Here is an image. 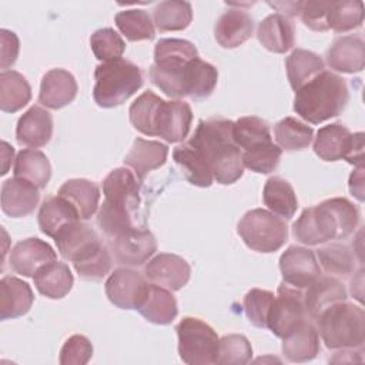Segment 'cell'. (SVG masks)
<instances>
[{"label":"cell","mask_w":365,"mask_h":365,"mask_svg":"<svg viewBox=\"0 0 365 365\" xmlns=\"http://www.w3.org/2000/svg\"><path fill=\"white\" fill-rule=\"evenodd\" d=\"M94 101L103 108L123 104L143 86V73L138 66L120 57L101 63L94 71Z\"/></svg>","instance_id":"7"},{"label":"cell","mask_w":365,"mask_h":365,"mask_svg":"<svg viewBox=\"0 0 365 365\" xmlns=\"http://www.w3.org/2000/svg\"><path fill=\"white\" fill-rule=\"evenodd\" d=\"M173 158L190 184L197 187H210L212 184L214 177L210 167L191 145L182 144L175 147Z\"/></svg>","instance_id":"39"},{"label":"cell","mask_w":365,"mask_h":365,"mask_svg":"<svg viewBox=\"0 0 365 365\" xmlns=\"http://www.w3.org/2000/svg\"><path fill=\"white\" fill-rule=\"evenodd\" d=\"M141 180L128 168L113 170L103 181L104 201L97 211V225L111 240L133 230L140 205Z\"/></svg>","instance_id":"3"},{"label":"cell","mask_w":365,"mask_h":365,"mask_svg":"<svg viewBox=\"0 0 365 365\" xmlns=\"http://www.w3.org/2000/svg\"><path fill=\"white\" fill-rule=\"evenodd\" d=\"M349 191L358 201H364V167H358L349 175Z\"/></svg>","instance_id":"53"},{"label":"cell","mask_w":365,"mask_h":365,"mask_svg":"<svg viewBox=\"0 0 365 365\" xmlns=\"http://www.w3.org/2000/svg\"><path fill=\"white\" fill-rule=\"evenodd\" d=\"M237 232L245 245L257 252H274L288 240L287 224L264 208H254L244 214Z\"/></svg>","instance_id":"8"},{"label":"cell","mask_w":365,"mask_h":365,"mask_svg":"<svg viewBox=\"0 0 365 365\" xmlns=\"http://www.w3.org/2000/svg\"><path fill=\"white\" fill-rule=\"evenodd\" d=\"M3 148H1V158H3V167H1V175H4L10 167V163L13 160V155H14V150L13 147L7 143V141H3L1 143Z\"/></svg>","instance_id":"55"},{"label":"cell","mask_w":365,"mask_h":365,"mask_svg":"<svg viewBox=\"0 0 365 365\" xmlns=\"http://www.w3.org/2000/svg\"><path fill=\"white\" fill-rule=\"evenodd\" d=\"M33 281L41 295L50 299H60L70 292L74 278L68 265L56 259L40 268Z\"/></svg>","instance_id":"32"},{"label":"cell","mask_w":365,"mask_h":365,"mask_svg":"<svg viewBox=\"0 0 365 365\" xmlns=\"http://www.w3.org/2000/svg\"><path fill=\"white\" fill-rule=\"evenodd\" d=\"M252 30L254 20L245 10L228 9L217 20L214 34L221 47L235 48L252 36Z\"/></svg>","instance_id":"23"},{"label":"cell","mask_w":365,"mask_h":365,"mask_svg":"<svg viewBox=\"0 0 365 365\" xmlns=\"http://www.w3.org/2000/svg\"><path fill=\"white\" fill-rule=\"evenodd\" d=\"M37 220L41 232L54 238L61 230L80 221V215L66 198L50 195L40 205Z\"/></svg>","instance_id":"27"},{"label":"cell","mask_w":365,"mask_h":365,"mask_svg":"<svg viewBox=\"0 0 365 365\" xmlns=\"http://www.w3.org/2000/svg\"><path fill=\"white\" fill-rule=\"evenodd\" d=\"M274 137L281 150L299 151L311 144L314 130L295 117H285L275 124Z\"/></svg>","instance_id":"41"},{"label":"cell","mask_w":365,"mask_h":365,"mask_svg":"<svg viewBox=\"0 0 365 365\" xmlns=\"http://www.w3.org/2000/svg\"><path fill=\"white\" fill-rule=\"evenodd\" d=\"M281 155L282 150L277 144L269 141L244 151L242 163L244 167L254 173L269 174L278 167Z\"/></svg>","instance_id":"46"},{"label":"cell","mask_w":365,"mask_h":365,"mask_svg":"<svg viewBox=\"0 0 365 365\" xmlns=\"http://www.w3.org/2000/svg\"><path fill=\"white\" fill-rule=\"evenodd\" d=\"M192 111L188 103L182 100L164 101L158 121L155 135L164 138L167 143L182 141L191 128Z\"/></svg>","instance_id":"21"},{"label":"cell","mask_w":365,"mask_h":365,"mask_svg":"<svg viewBox=\"0 0 365 365\" xmlns=\"http://www.w3.org/2000/svg\"><path fill=\"white\" fill-rule=\"evenodd\" d=\"M153 19L160 31H178L190 26L192 20V9L188 1L167 0L154 7Z\"/></svg>","instance_id":"40"},{"label":"cell","mask_w":365,"mask_h":365,"mask_svg":"<svg viewBox=\"0 0 365 365\" xmlns=\"http://www.w3.org/2000/svg\"><path fill=\"white\" fill-rule=\"evenodd\" d=\"M147 287L145 278L131 268L114 269L106 281V295L111 304L121 309H135L144 289Z\"/></svg>","instance_id":"14"},{"label":"cell","mask_w":365,"mask_h":365,"mask_svg":"<svg viewBox=\"0 0 365 365\" xmlns=\"http://www.w3.org/2000/svg\"><path fill=\"white\" fill-rule=\"evenodd\" d=\"M314 322L318 335L329 349H355L364 345L365 314L352 302L341 301L327 307Z\"/></svg>","instance_id":"6"},{"label":"cell","mask_w":365,"mask_h":365,"mask_svg":"<svg viewBox=\"0 0 365 365\" xmlns=\"http://www.w3.org/2000/svg\"><path fill=\"white\" fill-rule=\"evenodd\" d=\"M307 319L301 289L289 287L285 282L281 284L268 315L267 328L278 338H285Z\"/></svg>","instance_id":"11"},{"label":"cell","mask_w":365,"mask_h":365,"mask_svg":"<svg viewBox=\"0 0 365 365\" xmlns=\"http://www.w3.org/2000/svg\"><path fill=\"white\" fill-rule=\"evenodd\" d=\"M90 46L96 58L103 63L120 58L125 50V43L120 34L110 27L94 31L90 37Z\"/></svg>","instance_id":"47"},{"label":"cell","mask_w":365,"mask_h":365,"mask_svg":"<svg viewBox=\"0 0 365 365\" xmlns=\"http://www.w3.org/2000/svg\"><path fill=\"white\" fill-rule=\"evenodd\" d=\"M57 195L66 198L78 212L80 220H88L98 208L100 190L98 187L86 178H73L66 181Z\"/></svg>","instance_id":"33"},{"label":"cell","mask_w":365,"mask_h":365,"mask_svg":"<svg viewBox=\"0 0 365 365\" xmlns=\"http://www.w3.org/2000/svg\"><path fill=\"white\" fill-rule=\"evenodd\" d=\"M332 1L308 0L302 1L299 14L307 27L314 31H327L328 29V11Z\"/></svg>","instance_id":"51"},{"label":"cell","mask_w":365,"mask_h":365,"mask_svg":"<svg viewBox=\"0 0 365 365\" xmlns=\"http://www.w3.org/2000/svg\"><path fill=\"white\" fill-rule=\"evenodd\" d=\"M115 26L130 41L151 40L155 36L154 23L150 14L141 9L123 10L115 14Z\"/></svg>","instance_id":"42"},{"label":"cell","mask_w":365,"mask_h":365,"mask_svg":"<svg viewBox=\"0 0 365 365\" xmlns=\"http://www.w3.org/2000/svg\"><path fill=\"white\" fill-rule=\"evenodd\" d=\"M77 96V83L71 73L64 68L47 71L40 84L38 103L47 108L58 110L70 104Z\"/></svg>","instance_id":"18"},{"label":"cell","mask_w":365,"mask_h":365,"mask_svg":"<svg viewBox=\"0 0 365 365\" xmlns=\"http://www.w3.org/2000/svg\"><path fill=\"white\" fill-rule=\"evenodd\" d=\"M144 274L150 282L170 291H178L190 281L191 268L182 257L161 252L147 262Z\"/></svg>","instance_id":"15"},{"label":"cell","mask_w":365,"mask_h":365,"mask_svg":"<svg viewBox=\"0 0 365 365\" xmlns=\"http://www.w3.org/2000/svg\"><path fill=\"white\" fill-rule=\"evenodd\" d=\"M164 100L153 91H144L130 106V121L135 130L145 135H155L157 121Z\"/></svg>","instance_id":"38"},{"label":"cell","mask_w":365,"mask_h":365,"mask_svg":"<svg viewBox=\"0 0 365 365\" xmlns=\"http://www.w3.org/2000/svg\"><path fill=\"white\" fill-rule=\"evenodd\" d=\"M168 147L155 140L135 138L130 153L124 158V164L134 170L137 177L143 181L147 174L165 164Z\"/></svg>","instance_id":"29"},{"label":"cell","mask_w":365,"mask_h":365,"mask_svg":"<svg viewBox=\"0 0 365 365\" xmlns=\"http://www.w3.org/2000/svg\"><path fill=\"white\" fill-rule=\"evenodd\" d=\"M262 200L272 214L285 220L292 218L298 208V200L292 185L281 177H269L267 180Z\"/></svg>","instance_id":"34"},{"label":"cell","mask_w":365,"mask_h":365,"mask_svg":"<svg viewBox=\"0 0 365 365\" xmlns=\"http://www.w3.org/2000/svg\"><path fill=\"white\" fill-rule=\"evenodd\" d=\"M314 151L324 161L345 160L364 167V133L352 134L341 123L324 125L317 131Z\"/></svg>","instance_id":"10"},{"label":"cell","mask_w":365,"mask_h":365,"mask_svg":"<svg viewBox=\"0 0 365 365\" xmlns=\"http://www.w3.org/2000/svg\"><path fill=\"white\" fill-rule=\"evenodd\" d=\"M34 295L30 285L13 275L0 281V319H13L27 314L33 305Z\"/></svg>","instance_id":"25"},{"label":"cell","mask_w":365,"mask_h":365,"mask_svg":"<svg viewBox=\"0 0 365 365\" xmlns=\"http://www.w3.org/2000/svg\"><path fill=\"white\" fill-rule=\"evenodd\" d=\"M20 50V41L16 33L1 29L0 30V67L3 71H6L9 67H11L19 56Z\"/></svg>","instance_id":"52"},{"label":"cell","mask_w":365,"mask_h":365,"mask_svg":"<svg viewBox=\"0 0 365 365\" xmlns=\"http://www.w3.org/2000/svg\"><path fill=\"white\" fill-rule=\"evenodd\" d=\"M325 272L338 277H349L355 272V254L345 244H328L317 252Z\"/></svg>","instance_id":"44"},{"label":"cell","mask_w":365,"mask_h":365,"mask_svg":"<svg viewBox=\"0 0 365 365\" xmlns=\"http://www.w3.org/2000/svg\"><path fill=\"white\" fill-rule=\"evenodd\" d=\"M359 222L358 208L344 197L305 208L292 224V235L305 245H319L349 237Z\"/></svg>","instance_id":"2"},{"label":"cell","mask_w":365,"mask_h":365,"mask_svg":"<svg viewBox=\"0 0 365 365\" xmlns=\"http://www.w3.org/2000/svg\"><path fill=\"white\" fill-rule=\"evenodd\" d=\"M269 6H272L274 9H278L279 11L285 13L287 16H297L299 14L302 1H278V3H268Z\"/></svg>","instance_id":"54"},{"label":"cell","mask_w":365,"mask_h":365,"mask_svg":"<svg viewBox=\"0 0 365 365\" xmlns=\"http://www.w3.org/2000/svg\"><path fill=\"white\" fill-rule=\"evenodd\" d=\"M178 354L188 365L217 364L220 338L217 332L200 318L184 317L177 328Z\"/></svg>","instance_id":"9"},{"label":"cell","mask_w":365,"mask_h":365,"mask_svg":"<svg viewBox=\"0 0 365 365\" xmlns=\"http://www.w3.org/2000/svg\"><path fill=\"white\" fill-rule=\"evenodd\" d=\"M218 71L217 68L201 60L200 57L191 60L185 68L182 76V87L184 96L191 97L192 100H204L210 97L217 86Z\"/></svg>","instance_id":"31"},{"label":"cell","mask_w":365,"mask_h":365,"mask_svg":"<svg viewBox=\"0 0 365 365\" xmlns=\"http://www.w3.org/2000/svg\"><path fill=\"white\" fill-rule=\"evenodd\" d=\"M364 21V3L359 0L332 1L328 11V29L345 33L358 29Z\"/></svg>","instance_id":"45"},{"label":"cell","mask_w":365,"mask_h":365,"mask_svg":"<svg viewBox=\"0 0 365 365\" xmlns=\"http://www.w3.org/2000/svg\"><path fill=\"white\" fill-rule=\"evenodd\" d=\"M274 294L267 289L252 288L244 297V309L248 321L258 328H267L268 315L274 302Z\"/></svg>","instance_id":"49"},{"label":"cell","mask_w":365,"mask_h":365,"mask_svg":"<svg viewBox=\"0 0 365 365\" xmlns=\"http://www.w3.org/2000/svg\"><path fill=\"white\" fill-rule=\"evenodd\" d=\"M252 348L247 336L241 334H230L220 339L217 364L241 365L251 361Z\"/></svg>","instance_id":"48"},{"label":"cell","mask_w":365,"mask_h":365,"mask_svg":"<svg viewBox=\"0 0 365 365\" xmlns=\"http://www.w3.org/2000/svg\"><path fill=\"white\" fill-rule=\"evenodd\" d=\"M234 121L225 118L201 120L187 143L210 167L217 182L228 185L242 177L241 148L232 137Z\"/></svg>","instance_id":"1"},{"label":"cell","mask_w":365,"mask_h":365,"mask_svg":"<svg viewBox=\"0 0 365 365\" xmlns=\"http://www.w3.org/2000/svg\"><path fill=\"white\" fill-rule=\"evenodd\" d=\"M304 305L307 318L315 321L321 311L327 307L345 301L346 289L341 281L331 275H319L309 287L305 288Z\"/></svg>","instance_id":"24"},{"label":"cell","mask_w":365,"mask_h":365,"mask_svg":"<svg viewBox=\"0 0 365 365\" xmlns=\"http://www.w3.org/2000/svg\"><path fill=\"white\" fill-rule=\"evenodd\" d=\"M135 309L148 322H153L157 325L171 324L178 314L177 301L171 294V291L153 282L151 284L147 282L144 294Z\"/></svg>","instance_id":"19"},{"label":"cell","mask_w":365,"mask_h":365,"mask_svg":"<svg viewBox=\"0 0 365 365\" xmlns=\"http://www.w3.org/2000/svg\"><path fill=\"white\" fill-rule=\"evenodd\" d=\"M38 187L23 180L9 178L1 185V210L4 214L19 218L31 214L40 200Z\"/></svg>","instance_id":"20"},{"label":"cell","mask_w":365,"mask_h":365,"mask_svg":"<svg viewBox=\"0 0 365 365\" xmlns=\"http://www.w3.org/2000/svg\"><path fill=\"white\" fill-rule=\"evenodd\" d=\"M328 66L341 73H359L365 66V43L361 36L336 37L327 51Z\"/></svg>","instance_id":"17"},{"label":"cell","mask_w":365,"mask_h":365,"mask_svg":"<svg viewBox=\"0 0 365 365\" xmlns=\"http://www.w3.org/2000/svg\"><path fill=\"white\" fill-rule=\"evenodd\" d=\"M53 134V117L51 114L38 107H30L17 121L16 138L19 144L26 147H43L46 145Z\"/></svg>","instance_id":"22"},{"label":"cell","mask_w":365,"mask_h":365,"mask_svg":"<svg viewBox=\"0 0 365 365\" xmlns=\"http://www.w3.org/2000/svg\"><path fill=\"white\" fill-rule=\"evenodd\" d=\"M31 98V87L26 77L14 70L0 73V108L4 113L21 110Z\"/></svg>","instance_id":"37"},{"label":"cell","mask_w":365,"mask_h":365,"mask_svg":"<svg viewBox=\"0 0 365 365\" xmlns=\"http://www.w3.org/2000/svg\"><path fill=\"white\" fill-rule=\"evenodd\" d=\"M57 259L56 251L43 240L31 237L17 242L10 252V267L16 274L34 277L44 265Z\"/></svg>","instance_id":"16"},{"label":"cell","mask_w":365,"mask_h":365,"mask_svg":"<svg viewBox=\"0 0 365 365\" xmlns=\"http://www.w3.org/2000/svg\"><path fill=\"white\" fill-rule=\"evenodd\" d=\"M13 173L14 177L44 188L51 177V165L44 153L36 148H24L16 157Z\"/></svg>","instance_id":"35"},{"label":"cell","mask_w":365,"mask_h":365,"mask_svg":"<svg viewBox=\"0 0 365 365\" xmlns=\"http://www.w3.org/2000/svg\"><path fill=\"white\" fill-rule=\"evenodd\" d=\"M232 137L235 144L244 151L251 150L264 143L272 141L269 125L259 117L247 115L234 123Z\"/></svg>","instance_id":"43"},{"label":"cell","mask_w":365,"mask_h":365,"mask_svg":"<svg viewBox=\"0 0 365 365\" xmlns=\"http://www.w3.org/2000/svg\"><path fill=\"white\" fill-rule=\"evenodd\" d=\"M198 57L197 47L182 38H161L154 47V67L167 73H180Z\"/></svg>","instance_id":"26"},{"label":"cell","mask_w":365,"mask_h":365,"mask_svg":"<svg viewBox=\"0 0 365 365\" xmlns=\"http://www.w3.org/2000/svg\"><path fill=\"white\" fill-rule=\"evenodd\" d=\"M282 354L291 362H307L319 354V335L314 324L304 321L282 338Z\"/></svg>","instance_id":"30"},{"label":"cell","mask_w":365,"mask_h":365,"mask_svg":"<svg viewBox=\"0 0 365 365\" xmlns=\"http://www.w3.org/2000/svg\"><path fill=\"white\" fill-rule=\"evenodd\" d=\"M349 100L345 80L324 70L295 91L294 111L311 124H319L342 113Z\"/></svg>","instance_id":"5"},{"label":"cell","mask_w":365,"mask_h":365,"mask_svg":"<svg viewBox=\"0 0 365 365\" xmlns=\"http://www.w3.org/2000/svg\"><path fill=\"white\" fill-rule=\"evenodd\" d=\"M93 356V345L84 335H71L60 351L61 365H84Z\"/></svg>","instance_id":"50"},{"label":"cell","mask_w":365,"mask_h":365,"mask_svg":"<svg viewBox=\"0 0 365 365\" xmlns=\"http://www.w3.org/2000/svg\"><path fill=\"white\" fill-rule=\"evenodd\" d=\"M279 269L284 282L297 289H305L321 275L315 252L298 245H291L282 252Z\"/></svg>","instance_id":"13"},{"label":"cell","mask_w":365,"mask_h":365,"mask_svg":"<svg viewBox=\"0 0 365 365\" xmlns=\"http://www.w3.org/2000/svg\"><path fill=\"white\" fill-rule=\"evenodd\" d=\"M111 254L118 265L140 267L157 251V241L151 231L134 227L110 240Z\"/></svg>","instance_id":"12"},{"label":"cell","mask_w":365,"mask_h":365,"mask_svg":"<svg viewBox=\"0 0 365 365\" xmlns=\"http://www.w3.org/2000/svg\"><path fill=\"white\" fill-rule=\"evenodd\" d=\"M257 37L267 50L281 54L292 48L295 27L288 17L281 13H274L258 24Z\"/></svg>","instance_id":"28"},{"label":"cell","mask_w":365,"mask_h":365,"mask_svg":"<svg viewBox=\"0 0 365 365\" xmlns=\"http://www.w3.org/2000/svg\"><path fill=\"white\" fill-rule=\"evenodd\" d=\"M285 68L288 81L292 90L297 91L308 81H311L315 76L322 73L325 64L318 54L309 50L297 48L287 57Z\"/></svg>","instance_id":"36"},{"label":"cell","mask_w":365,"mask_h":365,"mask_svg":"<svg viewBox=\"0 0 365 365\" xmlns=\"http://www.w3.org/2000/svg\"><path fill=\"white\" fill-rule=\"evenodd\" d=\"M60 255L73 262L80 278L100 281L111 269V255L98 234L86 222H74L54 237Z\"/></svg>","instance_id":"4"}]
</instances>
